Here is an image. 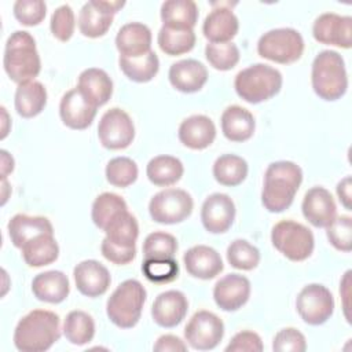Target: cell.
I'll list each match as a JSON object with an SVG mask.
<instances>
[{"label":"cell","instance_id":"cell-1","mask_svg":"<svg viewBox=\"0 0 352 352\" xmlns=\"http://www.w3.org/2000/svg\"><path fill=\"white\" fill-rule=\"evenodd\" d=\"M302 182L301 168L292 161H276L264 173L261 202L271 213H280L290 208Z\"/></svg>","mask_w":352,"mask_h":352},{"label":"cell","instance_id":"cell-2","mask_svg":"<svg viewBox=\"0 0 352 352\" xmlns=\"http://www.w3.org/2000/svg\"><path fill=\"white\" fill-rule=\"evenodd\" d=\"M60 337L59 316L47 309L26 314L14 330V345L22 352H44Z\"/></svg>","mask_w":352,"mask_h":352},{"label":"cell","instance_id":"cell-3","mask_svg":"<svg viewBox=\"0 0 352 352\" xmlns=\"http://www.w3.org/2000/svg\"><path fill=\"white\" fill-rule=\"evenodd\" d=\"M3 66L7 76L19 84L33 81L41 70L40 55L33 36L26 30H16L7 38Z\"/></svg>","mask_w":352,"mask_h":352},{"label":"cell","instance_id":"cell-4","mask_svg":"<svg viewBox=\"0 0 352 352\" xmlns=\"http://www.w3.org/2000/svg\"><path fill=\"white\" fill-rule=\"evenodd\" d=\"M311 82L315 94L323 100L333 102L344 96L348 74L342 56L337 51H320L312 62Z\"/></svg>","mask_w":352,"mask_h":352},{"label":"cell","instance_id":"cell-5","mask_svg":"<svg viewBox=\"0 0 352 352\" xmlns=\"http://www.w3.org/2000/svg\"><path fill=\"white\" fill-rule=\"evenodd\" d=\"M282 74L278 69L254 63L235 76L234 88L241 99L248 103L257 104L275 96L282 88Z\"/></svg>","mask_w":352,"mask_h":352},{"label":"cell","instance_id":"cell-6","mask_svg":"<svg viewBox=\"0 0 352 352\" xmlns=\"http://www.w3.org/2000/svg\"><path fill=\"white\" fill-rule=\"evenodd\" d=\"M146 289L136 279H126L117 286L106 302V314L120 329H131L140 319L146 302Z\"/></svg>","mask_w":352,"mask_h":352},{"label":"cell","instance_id":"cell-7","mask_svg":"<svg viewBox=\"0 0 352 352\" xmlns=\"http://www.w3.org/2000/svg\"><path fill=\"white\" fill-rule=\"evenodd\" d=\"M271 242L286 258L292 261L307 260L315 248L312 231L301 223L282 220L272 227Z\"/></svg>","mask_w":352,"mask_h":352},{"label":"cell","instance_id":"cell-8","mask_svg":"<svg viewBox=\"0 0 352 352\" xmlns=\"http://www.w3.org/2000/svg\"><path fill=\"white\" fill-rule=\"evenodd\" d=\"M261 58L289 65L298 60L304 52V38L296 29L279 28L264 33L257 43Z\"/></svg>","mask_w":352,"mask_h":352},{"label":"cell","instance_id":"cell-9","mask_svg":"<svg viewBox=\"0 0 352 352\" xmlns=\"http://www.w3.org/2000/svg\"><path fill=\"white\" fill-rule=\"evenodd\" d=\"M194 201L182 188H165L157 192L148 204V213L155 223L176 224L184 221L192 212Z\"/></svg>","mask_w":352,"mask_h":352},{"label":"cell","instance_id":"cell-10","mask_svg":"<svg viewBox=\"0 0 352 352\" xmlns=\"http://www.w3.org/2000/svg\"><path fill=\"white\" fill-rule=\"evenodd\" d=\"M296 308L305 323L319 326L327 322L333 315L334 298L326 286L320 283H309L298 293Z\"/></svg>","mask_w":352,"mask_h":352},{"label":"cell","instance_id":"cell-11","mask_svg":"<svg viewBox=\"0 0 352 352\" xmlns=\"http://www.w3.org/2000/svg\"><path fill=\"white\" fill-rule=\"evenodd\" d=\"M98 136L104 148H126L135 138V125L126 111L113 107L107 110L99 121Z\"/></svg>","mask_w":352,"mask_h":352},{"label":"cell","instance_id":"cell-12","mask_svg":"<svg viewBox=\"0 0 352 352\" xmlns=\"http://www.w3.org/2000/svg\"><path fill=\"white\" fill-rule=\"evenodd\" d=\"M224 336L223 320L209 311H198L192 315L184 329V338L188 345L198 351L216 348Z\"/></svg>","mask_w":352,"mask_h":352},{"label":"cell","instance_id":"cell-13","mask_svg":"<svg viewBox=\"0 0 352 352\" xmlns=\"http://www.w3.org/2000/svg\"><path fill=\"white\" fill-rule=\"evenodd\" d=\"M124 6V1H87L78 14V29L81 34L91 38L104 36L113 23L114 14H117Z\"/></svg>","mask_w":352,"mask_h":352},{"label":"cell","instance_id":"cell-14","mask_svg":"<svg viewBox=\"0 0 352 352\" xmlns=\"http://www.w3.org/2000/svg\"><path fill=\"white\" fill-rule=\"evenodd\" d=\"M312 34L320 44L348 50L352 45V18L334 12H324L315 19Z\"/></svg>","mask_w":352,"mask_h":352},{"label":"cell","instance_id":"cell-15","mask_svg":"<svg viewBox=\"0 0 352 352\" xmlns=\"http://www.w3.org/2000/svg\"><path fill=\"white\" fill-rule=\"evenodd\" d=\"M235 219V204L223 192L210 194L202 204L201 221L210 234H223L230 230Z\"/></svg>","mask_w":352,"mask_h":352},{"label":"cell","instance_id":"cell-16","mask_svg":"<svg viewBox=\"0 0 352 352\" xmlns=\"http://www.w3.org/2000/svg\"><path fill=\"white\" fill-rule=\"evenodd\" d=\"M250 296V282L239 274H228L219 279L213 289L216 305L227 312L242 308Z\"/></svg>","mask_w":352,"mask_h":352},{"label":"cell","instance_id":"cell-17","mask_svg":"<svg viewBox=\"0 0 352 352\" xmlns=\"http://www.w3.org/2000/svg\"><path fill=\"white\" fill-rule=\"evenodd\" d=\"M214 7L202 25L204 36L210 43H230L239 29L236 15L228 7L230 3H212Z\"/></svg>","mask_w":352,"mask_h":352},{"label":"cell","instance_id":"cell-18","mask_svg":"<svg viewBox=\"0 0 352 352\" xmlns=\"http://www.w3.org/2000/svg\"><path fill=\"white\" fill-rule=\"evenodd\" d=\"M94 104H91L77 88L67 91L59 103V116L62 122L70 129H85L88 128L95 116L96 110Z\"/></svg>","mask_w":352,"mask_h":352},{"label":"cell","instance_id":"cell-19","mask_svg":"<svg viewBox=\"0 0 352 352\" xmlns=\"http://www.w3.org/2000/svg\"><path fill=\"white\" fill-rule=\"evenodd\" d=\"M302 214L314 227H327L337 217V206L333 195L324 187L309 188L302 199Z\"/></svg>","mask_w":352,"mask_h":352},{"label":"cell","instance_id":"cell-20","mask_svg":"<svg viewBox=\"0 0 352 352\" xmlns=\"http://www.w3.org/2000/svg\"><path fill=\"white\" fill-rule=\"evenodd\" d=\"M77 290L87 297H99L110 286L111 276L109 270L96 260H84L73 270Z\"/></svg>","mask_w":352,"mask_h":352},{"label":"cell","instance_id":"cell-21","mask_svg":"<svg viewBox=\"0 0 352 352\" xmlns=\"http://www.w3.org/2000/svg\"><path fill=\"white\" fill-rule=\"evenodd\" d=\"M188 301L187 297L179 290H166L160 293L153 302L151 316L153 320L165 329L177 326L187 315Z\"/></svg>","mask_w":352,"mask_h":352},{"label":"cell","instance_id":"cell-22","mask_svg":"<svg viewBox=\"0 0 352 352\" xmlns=\"http://www.w3.org/2000/svg\"><path fill=\"white\" fill-rule=\"evenodd\" d=\"M168 77L175 89L184 94H192L206 84L208 69L197 59H182L170 65Z\"/></svg>","mask_w":352,"mask_h":352},{"label":"cell","instance_id":"cell-23","mask_svg":"<svg viewBox=\"0 0 352 352\" xmlns=\"http://www.w3.org/2000/svg\"><path fill=\"white\" fill-rule=\"evenodd\" d=\"M183 263L191 276L204 280L217 276L224 268L219 252L206 245L190 248L183 256Z\"/></svg>","mask_w":352,"mask_h":352},{"label":"cell","instance_id":"cell-24","mask_svg":"<svg viewBox=\"0 0 352 352\" xmlns=\"http://www.w3.org/2000/svg\"><path fill=\"white\" fill-rule=\"evenodd\" d=\"M179 140L191 150L209 147L216 138L213 121L204 114H194L182 121L177 132Z\"/></svg>","mask_w":352,"mask_h":352},{"label":"cell","instance_id":"cell-25","mask_svg":"<svg viewBox=\"0 0 352 352\" xmlns=\"http://www.w3.org/2000/svg\"><path fill=\"white\" fill-rule=\"evenodd\" d=\"M116 47L120 56H142L151 51V30L140 22L125 23L117 32Z\"/></svg>","mask_w":352,"mask_h":352},{"label":"cell","instance_id":"cell-26","mask_svg":"<svg viewBox=\"0 0 352 352\" xmlns=\"http://www.w3.org/2000/svg\"><path fill=\"white\" fill-rule=\"evenodd\" d=\"M77 89L95 107L106 104L113 95V81L109 74L98 67H89L80 73Z\"/></svg>","mask_w":352,"mask_h":352},{"label":"cell","instance_id":"cell-27","mask_svg":"<svg viewBox=\"0 0 352 352\" xmlns=\"http://www.w3.org/2000/svg\"><path fill=\"white\" fill-rule=\"evenodd\" d=\"M32 292L40 301L59 304L65 301L70 293L67 276L62 271L51 270L37 274L32 280Z\"/></svg>","mask_w":352,"mask_h":352},{"label":"cell","instance_id":"cell-28","mask_svg":"<svg viewBox=\"0 0 352 352\" xmlns=\"http://www.w3.org/2000/svg\"><path fill=\"white\" fill-rule=\"evenodd\" d=\"M8 235L12 245L21 249L28 241L41 234H54L51 221L43 216H28L23 213L15 214L7 224Z\"/></svg>","mask_w":352,"mask_h":352},{"label":"cell","instance_id":"cell-29","mask_svg":"<svg viewBox=\"0 0 352 352\" xmlns=\"http://www.w3.org/2000/svg\"><path fill=\"white\" fill-rule=\"evenodd\" d=\"M256 129L253 114L238 104L228 106L221 114V132L231 142L250 139Z\"/></svg>","mask_w":352,"mask_h":352},{"label":"cell","instance_id":"cell-30","mask_svg":"<svg viewBox=\"0 0 352 352\" xmlns=\"http://www.w3.org/2000/svg\"><path fill=\"white\" fill-rule=\"evenodd\" d=\"M14 104L16 113L23 118H32L38 116L47 104V89L40 81H28L19 84L15 96Z\"/></svg>","mask_w":352,"mask_h":352},{"label":"cell","instance_id":"cell-31","mask_svg":"<svg viewBox=\"0 0 352 352\" xmlns=\"http://www.w3.org/2000/svg\"><path fill=\"white\" fill-rule=\"evenodd\" d=\"M22 257L29 267L38 268L54 263L59 256V246L54 234H41L28 241L22 248Z\"/></svg>","mask_w":352,"mask_h":352},{"label":"cell","instance_id":"cell-32","mask_svg":"<svg viewBox=\"0 0 352 352\" xmlns=\"http://www.w3.org/2000/svg\"><path fill=\"white\" fill-rule=\"evenodd\" d=\"M162 26L173 29H194L198 21V7L192 0H168L161 6Z\"/></svg>","mask_w":352,"mask_h":352},{"label":"cell","instance_id":"cell-33","mask_svg":"<svg viewBox=\"0 0 352 352\" xmlns=\"http://www.w3.org/2000/svg\"><path fill=\"white\" fill-rule=\"evenodd\" d=\"M184 166L182 161L172 155H157L151 158L146 168L148 180L158 187H168L182 179Z\"/></svg>","mask_w":352,"mask_h":352},{"label":"cell","instance_id":"cell-34","mask_svg":"<svg viewBox=\"0 0 352 352\" xmlns=\"http://www.w3.org/2000/svg\"><path fill=\"white\" fill-rule=\"evenodd\" d=\"M118 65L122 73L135 82H148L160 70V60L154 51L136 58L120 56Z\"/></svg>","mask_w":352,"mask_h":352},{"label":"cell","instance_id":"cell-35","mask_svg":"<svg viewBox=\"0 0 352 352\" xmlns=\"http://www.w3.org/2000/svg\"><path fill=\"white\" fill-rule=\"evenodd\" d=\"M106 238L118 246L133 248L139 236V226L133 214L126 210L118 213L103 230Z\"/></svg>","mask_w":352,"mask_h":352},{"label":"cell","instance_id":"cell-36","mask_svg":"<svg viewBox=\"0 0 352 352\" xmlns=\"http://www.w3.org/2000/svg\"><path fill=\"white\" fill-rule=\"evenodd\" d=\"M248 162L235 154H223L213 164V176L217 183L235 187L248 176Z\"/></svg>","mask_w":352,"mask_h":352},{"label":"cell","instance_id":"cell-37","mask_svg":"<svg viewBox=\"0 0 352 352\" xmlns=\"http://www.w3.org/2000/svg\"><path fill=\"white\" fill-rule=\"evenodd\" d=\"M63 334L73 345H85L95 336V322L92 316L84 311H72L63 322Z\"/></svg>","mask_w":352,"mask_h":352},{"label":"cell","instance_id":"cell-38","mask_svg":"<svg viewBox=\"0 0 352 352\" xmlns=\"http://www.w3.org/2000/svg\"><path fill=\"white\" fill-rule=\"evenodd\" d=\"M157 41L162 52L169 56H176L194 48L195 33L192 29H173L162 26L158 32Z\"/></svg>","mask_w":352,"mask_h":352},{"label":"cell","instance_id":"cell-39","mask_svg":"<svg viewBox=\"0 0 352 352\" xmlns=\"http://www.w3.org/2000/svg\"><path fill=\"white\" fill-rule=\"evenodd\" d=\"M126 209L128 206L122 197L114 192H102L95 198L92 204L91 217L94 224L103 231L110 220H113L118 213Z\"/></svg>","mask_w":352,"mask_h":352},{"label":"cell","instance_id":"cell-40","mask_svg":"<svg viewBox=\"0 0 352 352\" xmlns=\"http://www.w3.org/2000/svg\"><path fill=\"white\" fill-rule=\"evenodd\" d=\"M227 260L236 270L252 271L260 263V250L246 239H235L227 248Z\"/></svg>","mask_w":352,"mask_h":352},{"label":"cell","instance_id":"cell-41","mask_svg":"<svg viewBox=\"0 0 352 352\" xmlns=\"http://www.w3.org/2000/svg\"><path fill=\"white\" fill-rule=\"evenodd\" d=\"M106 179L110 184L124 188L136 182L139 169L133 160L128 157L111 158L106 165Z\"/></svg>","mask_w":352,"mask_h":352},{"label":"cell","instance_id":"cell-42","mask_svg":"<svg viewBox=\"0 0 352 352\" xmlns=\"http://www.w3.org/2000/svg\"><path fill=\"white\" fill-rule=\"evenodd\" d=\"M205 56L209 65L221 72L231 70L239 62V50L234 43H208Z\"/></svg>","mask_w":352,"mask_h":352},{"label":"cell","instance_id":"cell-43","mask_svg":"<svg viewBox=\"0 0 352 352\" xmlns=\"http://www.w3.org/2000/svg\"><path fill=\"white\" fill-rule=\"evenodd\" d=\"M177 250V241L172 234L155 231L146 236L143 242L144 258H173Z\"/></svg>","mask_w":352,"mask_h":352},{"label":"cell","instance_id":"cell-44","mask_svg":"<svg viewBox=\"0 0 352 352\" xmlns=\"http://www.w3.org/2000/svg\"><path fill=\"white\" fill-rule=\"evenodd\" d=\"M143 275L154 283H168L177 278L179 265L175 258H144Z\"/></svg>","mask_w":352,"mask_h":352},{"label":"cell","instance_id":"cell-45","mask_svg":"<svg viewBox=\"0 0 352 352\" xmlns=\"http://www.w3.org/2000/svg\"><path fill=\"white\" fill-rule=\"evenodd\" d=\"M326 235L329 242L341 252H351L352 249V219L349 216L336 217L327 227Z\"/></svg>","mask_w":352,"mask_h":352},{"label":"cell","instance_id":"cell-46","mask_svg":"<svg viewBox=\"0 0 352 352\" xmlns=\"http://www.w3.org/2000/svg\"><path fill=\"white\" fill-rule=\"evenodd\" d=\"M14 16L25 26H36L43 22L47 6L43 0H16L14 3Z\"/></svg>","mask_w":352,"mask_h":352},{"label":"cell","instance_id":"cell-47","mask_svg":"<svg viewBox=\"0 0 352 352\" xmlns=\"http://www.w3.org/2000/svg\"><path fill=\"white\" fill-rule=\"evenodd\" d=\"M74 28H76V19L70 6L62 4L52 12L50 29L55 38H58L59 41L70 40L74 33Z\"/></svg>","mask_w":352,"mask_h":352},{"label":"cell","instance_id":"cell-48","mask_svg":"<svg viewBox=\"0 0 352 352\" xmlns=\"http://www.w3.org/2000/svg\"><path fill=\"white\" fill-rule=\"evenodd\" d=\"M272 349L276 352H304L307 349V341L301 331L294 327H286L275 334Z\"/></svg>","mask_w":352,"mask_h":352},{"label":"cell","instance_id":"cell-49","mask_svg":"<svg viewBox=\"0 0 352 352\" xmlns=\"http://www.w3.org/2000/svg\"><path fill=\"white\" fill-rule=\"evenodd\" d=\"M227 352H239V351H249V352H260L263 351V341L260 336L254 331L243 330L236 333L230 344L226 346Z\"/></svg>","mask_w":352,"mask_h":352},{"label":"cell","instance_id":"cell-50","mask_svg":"<svg viewBox=\"0 0 352 352\" xmlns=\"http://www.w3.org/2000/svg\"><path fill=\"white\" fill-rule=\"evenodd\" d=\"M100 252L106 260H109L113 264L124 265L131 263L136 256V246L133 248H122L118 245L111 243L107 238L102 241Z\"/></svg>","mask_w":352,"mask_h":352},{"label":"cell","instance_id":"cell-51","mask_svg":"<svg viewBox=\"0 0 352 352\" xmlns=\"http://www.w3.org/2000/svg\"><path fill=\"white\" fill-rule=\"evenodd\" d=\"M153 349L157 352H184L187 351V345L173 334H164L157 340Z\"/></svg>","mask_w":352,"mask_h":352},{"label":"cell","instance_id":"cell-52","mask_svg":"<svg viewBox=\"0 0 352 352\" xmlns=\"http://www.w3.org/2000/svg\"><path fill=\"white\" fill-rule=\"evenodd\" d=\"M351 190H352V180L351 176H345L337 184V195L340 202L346 210H351Z\"/></svg>","mask_w":352,"mask_h":352},{"label":"cell","instance_id":"cell-53","mask_svg":"<svg viewBox=\"0 0 352 352\" xmlns=\"http://www.w3.org/2000/svg\"><path fill=\"white\" fill-rule=\"evenodd\" d=\"M1 179H6L7 175L14 169V160L6 150H1Z\"/></svg>","mask_w":352,"mask_h":352}]
</instances>
